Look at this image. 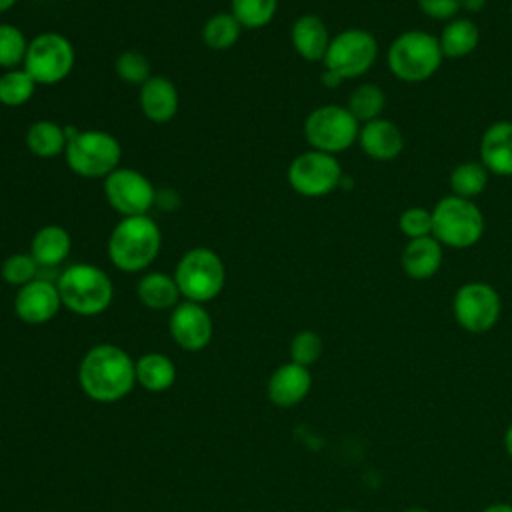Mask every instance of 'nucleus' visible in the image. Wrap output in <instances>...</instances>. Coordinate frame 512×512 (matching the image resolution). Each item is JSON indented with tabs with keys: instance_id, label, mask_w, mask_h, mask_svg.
<instances>
[{
	"instance_id": "f257e3e1",
	"label": "nucleus",
	"mask_w": 512,
	"mask_h": 512,
	"mask_svg": "<svg viewBox=\"0 0 512 512\" xmlns=\"http://www.w3.org/2000/svg\"><path fill=\"white\" fill-rule=\"evenodd\" d=\"M78 384L90 400L114 404L136 386V360L116 344H96L78 364Z\"/></svg>"
},
{
	"instance_id": "f03ea898",
	"label": "nucleus",
	"mask_w": 512,
	"mask_h": 512,
	"mask_svg": "<svg viewBox=\"0 0 512 512\" xmlns=\"http://www.w3.org/2000/svg\"><path fill=\"white\" fill-rule=\"evenodd\" d=\"M162 232L156 220L144 216H124L108 236V258L114 268L126 274L146 270L160 252Z\"/></svg>"
},
{
	"instance_id": "7ed1b4c3",
	"label": "nucleus",
	"mask_w": 512,
	"mask_h": 512,
	"mask_svg": "<svg viewBox=\"0 0 512 512\" xmlns=\"http://www.w3.org/2000/svg\"><path fill=\"white\" fill-rule=\"evenodd\" d=\"M62 308L78 316H98L108 310L114 298L110 276L96 264L76 262L62 270L56 280Z\"/></svg>"
},
{
	"instance_id": "20e7f679",
	"label": "nucleus",
	"mask_w": 512,
	"mask_h": 512,
	"mask_svg": "<svg viewBox=\"0 0 512 512\" xmlns=\"http://www.w3.org/2000/svg\"><path fill=\"white\" fill-rule=\"evenodd\" d=\"M438 36L426 30H406L398 34L386 52L388 70L400 82L418 84L430 80L442 66Z\"/></svg>"
},
{
	"instance_id": "39448f33",
	"label": "nucleus",
	"mask_w": 512,
	"mask_h": 512,
	"mask_svg": "<svg viewBox=\"0 0 512 512\" xmlns=\"http://www.w3.org/2000/svg\"><path fill=\"white\" fill-rule=\"evenodd\" d=\"M68 144L64 160L68 168L82 178H106L120 166L122 146L118 138L106 130H78L66 126Z\"/></svg>"
},
{
	"instance_id": "423d86ee",
	"label": "nucleus",
	"mask_w": 512,
	"mask_h": 512,
	"mask_svg": "<svg viewBox=\"0 0 512 512\" xmlns=\"http://www.w3.org/2000/svg\"><path fill=\"white\" fill-rule=\"evenodd\" d=\"M484 234V214L474 200L442 196L432 208V236L446 248H470Z\"/></svg>"
},
{
	"instance_id": "0eeeda50",
	"label": "nucleus",
	"mask_w": 512,
	"mask_h": 512,
	"mask_svg": "<svg viewBox=\"0 0 512 512\" xmlns=\"http://www.w3.org/2000/svg\"><path fill=\"white\" fill-rule=\"evenodd\" d=\"M172 276L184 300L206 304L222 292L226 266L212 248L194 246L180 256Z\"/></svg>"
},
{
	"instance_id": "6e6552de",
	"label": "nucleus",
	"mask_w": 512,
	"mask_h": 512,
	"mask_svg": "<svg viewBox=\"0 0 512 512\" xmlns=\"http://www.w3.org/2000/svg\"><path fill=\"white\" fill-rule=\"evenodd\" d=\"M302 130L312 150L336 156L358 142L360 122L346 106L322 104L306 116Z\"/></svg>"
},
{
	"instance_id": "1a4fd4ad",
	"label": "nucleus",
	"mask_w": 512,
	"mask_h": 512,
	"mask_svg": "<svg viewBox=\"0 0 512 512\" xmlns=\"http://www.w3.org/2000/svg\"><path fill=\"white\" fill-rule=\"evenodd\" d=\"M378 40L364 28H346L330 38L324 70L334 72L340 80H354L364 76L378 58Z\"/></svg>"
},
{
	"instance_id": "9d476101",
	"label": "nucleus",
	"mask_w": 512,
	"mask_h": 512,
	"mask_svg": "<svg viewBox=\"0 0 512 512\" xmlns=\"http://www.w3.org/2000/svg\"><path fill=\"white\" fill-rule=\"evenodd\" d=\"M76 52L72 42L60 32H40L28 42L22 68L40 86L66 80L74 68Z\"/></svg>"
},
{
	"instance_id": "9b49d317",
	"label": "nucleus",
	"mask_w": 512,
	"mask_h": 512,
	"mask_svg": "<svg viewBox=\"0 0 512 512\" xmlns=\"http://www.w3.org/2000/svg\"><path fill=\"white\" fill-rule=\"evenodd\" d=\"M502 312V300L498 290L480 280L464 282L452 298V314L456 324L470 334L490 332Z\"/></svg>"
},
{
	"instance_id": "f8f14e48",
	"label": "nucleus",
	"mask_w": 512,
	"mask_h": 512,
	"mask_svg": "<svg viewBox=\"0 0 512 512\" xmlns=\"http://www.w3.org/2000/svg\"><path fill=\"white\" fill-rule=\"evenodd\" d=\"M342 166L334 154L306 150L292 158L286 178L290 188L306 198H320L340 188Z\"/></svg>"
},
{
	"instance_id": "ddd939ff",
	"label": "nucleus",
	"mask_w": 512,
	"mask_h": 512,
	"mask_svg": "<svg viewBox=\"0 0 512 512\" xmlns=\"http://www.w3.org/2000/svg\"><path fill=\"white\" fill-rule=\"evenodd\" d=\"M104 196L114 212L124 216H144L154 208V184L134 168L118 166L104 178Z\"/></svg>"
},
{
	"instance_id": "4468645a",
	"label": "nucleus",
	"mask_w": 512,
	"mask_h": 512,
	"mask_svg": "<svg viewBox=\"0 0 512 512\" xmlns=\"http://www.w3.org/2000/svg\"><path fill=\"white\" fill-rule=\"evenodd\" d=\"M168 332L178 348L200 352L214 336V322L204 304L182 300L170 310Z\"/></svg>"
},
{
	"instance_id": "2eb2a0df",
	"label": "nucleus",
	"mask_w": 512,
	"mask_h": 512,
	"mask_svg": "<svg viewBox=\"0 0 512 512\" xmlns=\"http://www.w3.org/2000/svg\"><path fill=\"white\" fill-rule=\"evenodd\" d=\"M62 308L60 292L56 282L46 278H34L32 282L20 286L14 296V314L24 324H46L56 318Z\"/></svg>"
},
{
	"instance_id": "dca6fc26",
	"label": "nucleus",
	"mask_w": 512,
	"mask_h": 512,
	"mask_svg": "<svg viewBox=\"0 0 512 512\" xmlns=\"http://www.w3.org/2000/svg\"><path fill=\"white\" fill-rule=\"evenodd\" d=\"M358 146L368 158L376 162H390L404 150V132L396 122L380 116L360 124Z\"/></svg>"
},
{
	"instance_id": "f3484780",
	"label": "nucleus",
	"mask_w": 512,
	"mask_h": 512,
	"mask_svg": "<svg viewBox=\"0 0 512 512\" xmlns=\"http://www.w3.org/2000/svg\"><path fill=\"white\" fill-rule=\"evenodd\" d=\"M312 388L310 368L296 362L280 364L268 378L266 394L270 402L278 408H292L300 404Z\"/></svg>"
},
{
	"instance_id": "a211bd4d",
	"label": "nucleus",
	"mask_w": 512,
	"mask_h": 512,
	"mask_svg": "<svg viewBox=\"0 0 512 512\" xmlns=\"http://www.w3.org/2000/svg\"><path fill=\"white\" fill-rule=\"evenodd\" d=\"M480 162L494 176H512V122H492L480 138Z\"/></svg>"
},
{
	"instance_id": "6ab92c4d",
	"label": "nucleus",
	"mask_w": 512,
	"mask_h": 512,
	"mask_svg": "<svg viewBox=\"0 0 512 512\" xmlns=\"http://www.w3.org/2000/svg\"><path fill=\"white\" fill-rule=\"evenodd\" d=\"M138 102L142 114L154 124L170 122L178 112V90L166 76H150L138 92Z\"/></svg>"
},
{
	"instance_id": "aec40b11",
	"label": "nucleus",
	"mask_w": 512,
	"mask_h": 512,
	"mask_svg": "<svg viewBox=\"0 0 512 512\" xmlns=\"http://www.w3.org/2000/svg\"><path fill=\"white\" fill-rule=\"evenodd\" d=\"M330 32L316 14H302L292 22L290 42L296 54L306 62H322L330 44Z\"/></svg>"
},
{
	"instance_id": "412c9836",
	"label": "nucleus",
	"mask_w": 512,
	"mask_h": 512,
	"mask_svg": "<svg viewBox=\"0 0 512 512\" xmlns=\"http://www.w3.org/2000/svg\"><path fill=\"white\" fill-rule=\"evenodd\" d=\"M444 260V246L434 236L408 240L400 254V266L412 280L432 278Z\"/></svg>"
},
{
	"instance_id": "4be33fe9",
	"label": "nucleus",
	"mask_w": 512,
	"mask_h": 512,
	"mask_svg": "<svg viewBox=\"0 0 512 512\" xmlns=\"http://www.w3.org/2000/svg\"><path fill=\"white\" fill-rule=\"evenodd\" d=\"M72 250V236L60 224H46L38 228L30 242V254L40 268H54L62 264Z\"/></svg>"
},
{
	"instance_id": "5701e85b",
	"label": "nucleus",
	"mask_w": 512,
	"mask_h": 512,
	"mask_svg": "<svg viewBox=\"0 0 512 512\" xmlns=\"http://www.w3.org/2000/svg\"><path fill=\"white\" fill-rule=\"evenodd\" d=\"M438 42L444 58L460 60L470 56L478 48L480 30L470 18H452L444 24Z\"/></svg>"
},
{
	"instance_id": "b1692460",
	"label": "nucleus",
	"mask_w": 512,
	"mask_h": 512,
	"mask_svg": "<svg viewBox=\"0 0 512 512\" xmlns=\"http://www.w3.org/2000/svg\"><path fill=\"white\" fill-rule=\"evenodd\" d=\"M136 296L150 310H172L182 298L174 276L158 270L146 272L138 280Z\"/></svg>"
},
{
	"instance_id": "393cba45",
	"label": "nucleus",
	"mask_w": 512,
	"mask_h": 512,
	"mask_svg": "<svg viewBox=\"0 0 512 512\" xmlns=\"http://www.w3.org/2000/svg\"><path fill=\"white\" fill-rule=\"evenodd\" d=\"M176 382V366L162 352H146L136 360V384L146 392H166Z\"/></svg>"
},
{
	"instance_id": "a878e982",
	"label": "nucleus",
	"mask_w": 512,
	"mask_h": 512,
	"mask_svg": "<svg viewBox=\"0 0 512 512\" xmlns=\"http://www.w3.org/2000/svg\"><path fill=\"white\" fill-rule=\"evenodd\" d=\"M26 148L36 156V158H56L64 154L68 136H66V126L54 122V120H36L34 124L28 126L26 136H24Z\"/></svg>"
},
{
	"instance_id": "bb28decb",
	"label": "nucleus",
	"mask_w": 512,
	"mask_h": 512,
	"mask_svg": "<svg viewBox=\"0 0 512 512\" xmlns=\"http://www.w3.org/2000/svg\"><path fill=\"white\" fill-rule=\"evenodd\" d=\"M488 176H490V172L482 166L480 160L478 162L468 160V162H460L452 168V172L448 176V184H450V190L454 196L472 200L486 190Z\"/></svg>"
},
{
	"instance_id": "cd10ccee",
	"label": "nucleus",
	"mask_w": 512,
	"mask_h": 512,
	"mask_svg": "<svg viewBox=\"0 0 512 512\" xmlns=\"http://www.w3.org/2000/svg\"><path fill=\"white\" fill-rule=\"evenodd\" d=\"M384 106H386V96H384L382 88L378 84H372V82L358 84L350 92L348 104H346V108L352 112V116L360 124L380 118L382 112H384Z\"/></svg>"
},
{
	"instance_id": "c85d7f7f",
	"label": "nucleus",
	"mask_w": 512,
	"mask_h": 512,
	"mask_svg": "<svg viewBox=\"0 0 512 512\" xmlns=\"http://www.w3.org/2000/svg\"><path fill=\"white\" fill-rule=\"evenodd\" d=\"M36 86L38 84L24 68L6 70L0 74V104L6 108H20L30 102Z\"/></svg>"
},
{
	"instance_id": "c756f323",
	"label": "nucleus",
	"mask_w": 512,
	"mask_h": 512,
	"mask_svg": "<svg viewBox=\"0 0 512 512\" xmlns=\"http://www.w3.org/2000/svg\"><path fill=\"white\" fill-rule=\"evenodd\" d=\"M242 26L230 12H218L210 16L202 26V40L212 50H228L240 38Z\"/></svg>"
},
{
	"instance_id": "7c9ffc66",
	"label": "nucleus",
	"mask_w": 512,
	"mask_h": 512,
	"mask_svg": "<svg viewBox=\"0 0 512 512\" xmlns=\"http://www.w3.org/2000/svg\"><path fill=\"white\" fill-rule=\"evenodd\" d=\"M278 10V0H230V14L242 28L258 30L272 22Z\"/></svg>"
},
{
	"instance_id": "2f4dec72",
	"label": "nucleus",
	"mask_w": 512,
	"mask_h": 512,
	"mask_svg": "<svg viewBox=\"0 0 512 512\" xmlns=\"http://www.w3.org/2000/svg\"><path fill=\"white\" fill-rule=\"evenodd\" d=\"M26 34L8 22L0 24V68L14 70L24 64V56L28 50Z\"/></svg>"
},
{
	"instance_id": "473e14b6",
	"label": "nucleus",
	"mask_w": 512,
	"mask_h": 512,
	"mask_svg": "<svg viewBox=\"0 0 512 512\" xmlns=\"http://www.w3.org/2000/svg\"><path fill=\"white\" fill-rule=\"evenodd\" d=\"M38 262L32 258V254H24V252H14L8 258H4L2 266H0V276L6 284L10 286H24L28 282H32L34 278H38Z\"/></svg>"
},
{
	"instance_id": "72a5a7b5",
	"label": "nucleus",
	"mask_w": 512,
	"mask_h": 512,
	"mask_svg": "<svg viewBox=\"0 0 512 512\" xmlns=\"http://www.w3.org/2000/svg\"><path fill=\"white\" fill-rule=\"evenodd\" d=\"M114 72L120 80L134 86H142L152 76L148 58L138 50H124L118 54L114 60Z\"/></svg>"
},
{
	"instance_id": "f704fd0d",
	"label": "nucleus",
	"mask_w": 512,
	"mask_h": 512,
	"mask_svg": "<svg viewBox=\"0 0 512 512\" xmlns=\"http://www.w3.org/2000/svg\"><path fill=\"white\" fill-rule=\"evenodd\" d=\"M322 350H324V342H322L318 332L300 330L290 340V348H288L290 362H296L300 366L310 368L312 364H316L320 360Z\"/></svg>"
},
{
	"instance_id": "c9c22d12",
	"label": "nucleus",
	"mask_w": 512,
	"mask_h": 512,
	"mask_svg": "<svg viewBox=\"0 0 512 512\" xmlns=\"http://www.w3.org/2000/svg\"><path fill=\"white\" fill-rule=\"evenodd\" d=\"M398 228L408 240L432 236V210L422 206L406 208L398 218Z\"/></svg>"
},
{
	"instance_id": "e433bc0d",
	"label": "nucleus",
	"mask_w": 512,
	"mask_h": 512,
	"mask_svg": "<svg viewBox=\"0 0 512 512\" xmlns=\"http://www.w3.org/2000/svg\"><path fill=\"white\" fill-rule=\"evenodd\" d=\"M420 12L432 20L448 22L460 12V0H416Z\"/></svg>"
},
{
	"instance_id": "4c0bfd02",
	"label": "nucleus",
	"mask_w": 512,
	"mask_h": 512,
	"mask_svg": "<svg viewBox=\"0 0 512 512\" xmlns=\"http://www.w3.org/2000/svg\"><path fill=\"white\" fill-rule=\"evenodd\" d=\"M154 206L156 208H160V210H168V212H172L174 208H178L180 206V198H178V194L172 190V188H164V190H156V202H154Z\"/></svg>"
},
{
	"instance_id": "58836bf2",
	"label": "nucleus",
	"mask_w": 512,
	"mask_h": 512,
	"mask_svg": "<svg viewBox=\"0 0 512 512\" xmlns=\"http://www.w3.org/2000/svg\"><path fill=\"white\" fill-rule=\"evenodd\" d=\"M484 8H486V0H460V10H464L468 14L482 12Z\"/></svg>"
},
{
	"instance_id": "ea45409f",
	"label": "nucleus",
	"mask_w": 512,
	"mask_h": 512,
	"mask_svg": "<svg viewBox=\"0 0 512 512\" xmlns=\"http://www.w3.org/2000/svg\"><path fill=\"white\" fill-rule=\"evenodd\" d=\"M320 82H322L326 88H336V86H340L344 80H340L334 72L324 70V72H322V76H320Z\"/></svg>"
},
{
	"instance_id": "a19ab883",
	"label": "nucleus",
	"mask_w": 512,
	"mask_h": 512,
	"mask_svg": "<svg viewBox=\"0 0 512 512\" xmlns=\"http://www.w3.org/2000/svg\"><path fill=\"white\" fill-rule=\"evenodd\" d=\"M482 512H512V504H508V502H494V504H488L486 508H482Z\"/></svg>"
},
{
	"instance_id": "79ce46f5",
	"label": "nucleus",
	"mask_w": 512,
	"mask_h": 512,
	"mask_svg": "<svg viewBox=\"0 0 512 512\" xmlns=\"http://www.w3.org/2000/svg\"><path fill=\"white\" fill-rule=\"evenodd\" d=\"M504 450H506V454L512 458V422L508 424V428H506V432H504Z\"/></svg>"
},
{
	"instance_id": "37998d69",
	"label": "nucleus",
	"mask_w": 512,
	"mask_h": 512,
	"mask_svg": "<svg viewBox=\"0 0 512 512\" xmlns=\"http://www.w3.org/2000/svg\"><path fill=\"white\" fill-rule=\"evenodd\" d=\"M16 2H18V0H0V14L8 12Z\"/></svg>"
},
{
	"instance_id": "c03bdc74",
	"label": "nucleus",
	"mask_w": 512,
	"mask_h": 512,
	"mask_svg": "<svg viewBox=\"0 0 512 512\" xmlns=\"http://www.w3.org/2000/svg\"><path fill=\"white\" fill-rule=\"evenodd\" d=\"M402 512H430V510H426V508H422V506H410V508H406V510H402Z\"/></svg>"
},
{
	"instance_id": "a18cd8bd",
	"label": "nucleus",
	"mask_w": 512,
	"mask_h": 512,
	"mask_svg": "<svg viewBox=\"0 0 512 512\" xmlns=\"http://www.w3.org/2000/svg\"><path fill=\"white\" fill-rule=\"evenodd\" d=\"M338 512H358V510H352V508H344V510H338Z\"/></svg>"
},
{
	"instance_id": "49530a36",
	"label": "nucleus",
	"mask_w": 512,
	"mask_h": 512,
	"mask_svg": "<svg viewBox=\"0 0 512 512\" xmlns=\"http://www.w3.org/2000/svg\"><path fill=\"white\" fill-rule=\"evenodd\" d=\"M510 18H512V0H510Z\"/></svg>"
}]
</instances>
